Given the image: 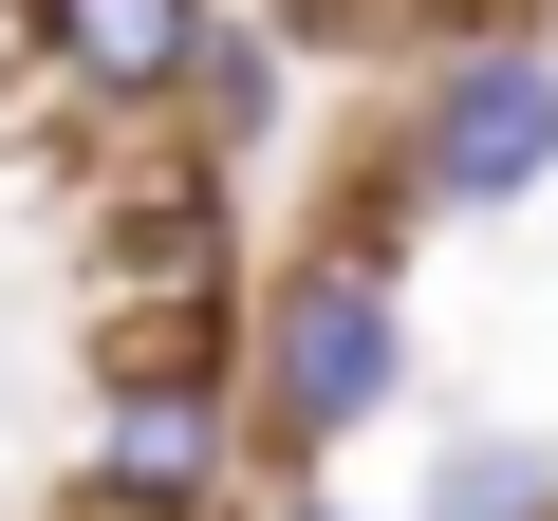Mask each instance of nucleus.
<instances>
[{"mask_svg": "<svg viewBox=\"0 0 558 521\" xmlns=\"http://www.w3.org/2000/svg\"><path fill=\"white\" fill-rule=\"evenodd\" d=\"M410 391H428V354H410V280H391V260H336V242L260 260V317H242L260 484H279V465H299V484H336V465H354Z\"/></svg>", "mask_w": 558, "mask_h": 521, "instance_id": "obj_1", "label": "nucleus"}, {"mask_svg": "<svg viewBox=\"0 0 558 521\" xmlns=\"http://www.w3.org/2000/svg\"><path fill=\"white\" fill-rule=\"evenodd\" d=\"M410 521H558V428H502V410L428 428V465H410Z\"/></svg>", "mask_w": 558, "mask_h": 521, "instance_id": "obj_5", "label": "nucleus"}, {"mask_svg": "<svg viewBox=\"0 0 558 521\" xmlns=\"http://www.w3.org/2000/svg\"><path fill=\"white\" fill-rule=\"evenodd\" d=\"M205 38H223V0H20L38 94H57V112H94V131H149V149L186 131Z\"/></svg>", "mask_w": 558, "mask_h": 521, "instance_id": "obj_4", "label": "nucleus"}, {"mask_svg": "<svg viewBox=\"0 0 558 521\" xmlns=\"http://www.w3.org/2000/svg\"><path fill=\"white\" fill-rule=\"evenodd\" d=\"M57 521H149V502H112V484H94V465H75V484H57Z\"/></svg>", "mask_w": 558, "mask_h": 521, "instance_id": "obj_8", "label": "nucleus"}, {"mask_svg": "<svg viewBox=\"0 0 558 521\" xmlns=\"http://www.w3.org/2000/svg\"><path fill=\"white\" fill-rule=\"evenodd\" d=\"M391 168L428 223H521L558 205V20H465L391 94Z\"/></svg>", "mask_w": 558, "mask_h": 521, "instance_id": "obj_2", "label": "nucleus"}, {"mask_svg": "<svg viewBox=\"0 0 558 521\" xmlns=\"http://www.w3.org/2000/svg\"><path fill=\"white\" fill-rule=\"evenodd\" d=\"M279 75H299V57H279V20H260V0H223L205 94H186V131H168V149H205V168H260V149H279V112H299Z\"/></svg>", "mask_w": 558, "mask_h": 521, "instance_id": "obj_6", "label": "nucleus"}, {"mask_svg": "<svg viewBox=\"0 0 558 521\" xmlns=\"http://www.w3.org/2000/svg\"><path fill=\"white\" fill-rule=\"evenodd\" d=\"M242 521H410V502H354V484H299V465H279V484H260Z\"/></svg>", "mask_w": 558, "mask_h": 521, "instance_id": "obj_7", "label": "nucleus"}, {"mask_svg": "<svg viewBox=\"0 0 558 521\" xmlns=\"http://www.w3.org/2000/svg\"><path fill=\"white\" fill-rule=\"evenodd\" d=\"M112 502L149 521H242L260 502V410H242V354H186V373H94V447H75Z\"/></svg>", "mask_w": 558, "mask_h": 521, "instance_id": "obj_3", "label": "nucleus"}]
</instances>
